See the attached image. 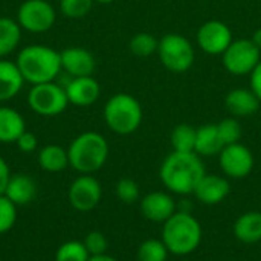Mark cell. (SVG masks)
Segmentation results:
<instances>
[{
	"mask_svg": "<svg viewBox=\"0 0 261 261\" xmlns=\"http://www.w3.org/2000/svg\"><path fill=\"white\" fill-rule=\"evenodd\" d=\"M206 174L205 165L200 156L194 151L170 153L159 170L161 180L164 187L179 196L193 194L200 179Z\"/></svg>",
	"mask_w": 261,
	"mask_h": 261,
	"instance_id": "6da1fadb",
	"label": "cell"
},
{
	"mask_svg": "<svg viewBox=\"0 0 261 261\" xmlns=\"http://www.w3.org/2000/svg\"><path fill=\"white\" fill-rule=\"evenodd\" d=\"M24 81L32 86L54 81L61 69V55L44 44H31L23 47L15 60Z\"/></svg>",
	"mask_w": 261,
	"mask_h": 261,
	"instance_id": "7a4b0ae2",
	"label": "cell"
},
{
	"mask_svg": "<svg viewBox=\"0 0 261 261\" xmlns=\"http://www.w3.org/2000/svg\"><path fill=\"white\" fill-rule=\"evenodd\" d=\"M162 242L173 255L184 257L193 254L202 243L200 222L191 213L176 211L164 222Z\"/></svg>",
	"mask_w": 261,
	"mask_h": 261,
	"instance_id": "3957f363",
	"label": "cell"
},
{
	"mask_svg": "<svg viewBox=\"0 0 261 261\" xmlns=\"http://www.w3.org/2000/svg\"><path fill=\"white\" fill-rule=\"evenodd\" d=\"M69 165L81 174H93L101 170L109 158V144L96 132L78 135L67 148Z\"/></svg>",
	"mask_w": 261,
	"mask_h": 261,
	"instance_id": "277c9868",
	"label": "cell"
},
{
	"mask_svg": "<svg viewBox=\"0 0 261 261\" xmlns=\"http://www.w3.org/2000/svg\"><path fill=\"white\" fill-rule=\"evenodd\" d=\"M107 127L121 136L135 133L142 122V107L130 93H116L109 98L104 107Z\"/></svg>",
	"mask_w": 261,
	"mask_h": 261,
	"instance_id": "5b68a950",
	"label": "cell"
},
{
	"mask_svg": "<svg viewBox=\"0 0 261 261\" xmlns=\"http://www.w3.org/2000/svg\"><path fill=\"white\" fill-rule=\"evenodd\" d=\"M158 55L162 66L173 73L190 70L196 60V52L190 40L176 32L167 34L159 40Z\"/></svg>",
	"mask_w": 261,
	"mask_h": 261,
	"instance_id": "8992f818",
	"label": "cell"
},
{
	"mask_svg": "<svg viewBox=\"0 0 261 261\" xmlns=\"http://www.w3.org/2000/svg\"><path fill=\"white\" fill-rule=\"evenodd\" d=\"M28 106L32 112L41 116H57L66 110L69 99L64 87L49 81L35 84L28 93Z\"/></svg>",
	"mask_w": 261,
	"mask_h": 261,
	"instance_id": "52a82bcc",
	"label": "cell"
},
{
	"mask_svg": "<svg viewBox=\"0 0 261 261\" xmlns=\"http://www.w3.org/2000/svg\"><path fill=\"white\" fill-rule=\"evenodd\" d=\"M222 61L225 69L231 75H251L261 61V50L249 38H239L232 41L229 47L223 52Z\"/></svg>",
	"mask_w": 261,
	"mask_h": 261,
	"instance_id": "ba28073f",
	"label": "cell"
},
{
	"mask_svg": "<svg viewBox=\"0 0 261 261\" xmlns=\"http://www.w3.org/2000/svg\"><path fill=\"white\" fill-rule=\"evenodd\" d=\"M57 18L54 6L46 0H26L17 11V23L21 29L34 34L49 31Z\"/></svg>",
	"mask_w": 261,
	"mask_h": 261,
	"instance_id": "9c48e42d",
	"label": "cell"
},
{
	"mask_svg": "<svg viewBox=\"0 0 261 261\" xmlns=\"http://www.w3.org/2000/svg\"><path fill=\"white\" fill-rule=\"evenodd\" d=\"M254 164L255 161L252 151L240 142L225 145L219 153L220 170L231 179H245L251 174Z\"/></svg>",
	"mask_w": 261,
	"mask_h": 261,
	"instance_id": "30bf717a",
	"label": "cell"
},
{
	"mask_svg": "<svg viewBox=\"0 0 261 261\" xmlns=\"http://www.w3.org/2000/svg\"><path fill=\"white\" fill-rule=\"evenodd\" d=\"M69 203L81 213L92 211L98 206L102 197L101 184L92 174H81L69 187Z\"/></svg>",
	"mask_w": 261,
	"mask_h": 261,
	"instance_id": "8fae6325",
	"label": "cell"
},
{
	"mask_svg": "<svg viewBox=\"0 0 261 261\" xmlns=\"http://www.w3.org/2000/svg\"><path fill=\"white\" fill-rule=\"evenodd\" d=\"M232 41V31L220 20H208L197 31V44L208 55H223Z\"/></svg>",
	"mask_w": 261,
	"mask_h": 261,
	"instance_id": "7c38bea8",
	"label": "cell"
},
{
	"mask_svg": "<svg viewBox=\"0 0 261 261\" xmlns=\"http://www.w3.org/2000/svg\"><path fill=\"white\" fill-rule=\"evenodd\" d=\"M177 211L176 200L171 194L164 191H153L142 197L141 200V213L142 216L154 223L167 222Z\"/></svg>",
	"mask_w": 261,
	"mask_h": 261,
	"instance_id": "4fadbf2b",
	"label": "cell"
},
{
	"mask_svg": "<svg viewBox=\"0 0 261 261\" xmlns=\"http://www.w3.org/2000/svg\"><path fill=\"white\" fill-rule=\"evenodd\" d=\"M66 95L69 99V104H73L76 107H87L96 102V99L101 95L99 83L93 76H76L72 78L66 87Z\"/></svg>",
	"mask_w": 261,
	"mask_h": 261,
	"instance_id": "5bb4252c",
	"label": "cell"
},
{
	"mask_svg": "<svg viewBox=\"0 0 261 261\" xmlns=\"http://www.w3.org/2000/svg\"><path fill=\"white\" fill-rule=\"evenodd\" d=\"M61 55V69L66 70L72 78L92 76L96 69L95 57L84 47H67Z\"/></svg>",
	"mask_w": 261,
	"mask_h": 261,
	"instance_id": "9a60e30c",
	"label": "cell"
},
{
	"mask_svg": "<svg viewBox=\"0 0 261 261\" xmlns=\"http://www.w3.org/2000/svg\"><path fill=\"white\" fill-rule=\"evenodd\" d=\"M231 191V185L226 177L219 174H205L194 190L196 199L203 205H219Z\"/></svg>",
	"mask_w": 261,
	"mask_h": 261,
	"instance_id": "2e32d148",
	"label": "cell"
},
{
	"mask_svg": "<svg viewBox=\"0 0 261 261\" xmlns=\"http://www.w3.org/2000/svg\"><path fill=\"white\" fill-rule=\"evenodd\" d=\"M225 106L234 118L252 116L260 110L261 101L251 89H232L225 96Z\"/></svg>",
	"mask_w": 261,
	"mask_h": 261,
	"instance_id": "e0dca14e",
	"label": "cell"
},
{
	"mask_svg": "<svg viewBox=\"0 0 261 261\" xmlns=\"http://www.w3.org/2000/svg\"><path fill=\"white\" fill-rule=\"evenodd\" d=\"M3 194L17 206H23L35 199L37 184L29 174H23V173L11 174Z\"/></svg>",
	"mask_w": 261,
	"mask_h": 261,
	"instance_id": "ac0fdd59",
	"label": "cell"
},
{
	"mask_svg": "<svg viewBox=\"0 0 261 261\" xmlns=\"http://www.w3.org/2000/svg\"><path fill=\"white\" fill-rule=\"evenodd\" d=\"M24 78L18 66L12 61L0 58V102H6L15 98L21 87Z\"/></svg>",
	"mask_w": 261,
	"mask_h": 261,
	"instance_id": "d6986e66",
	"label": "cell"
},
{
	"mask_svg": "<svg viewBox=\"0 0 261 261\" xmlns=\"http://www.w3.org/2000/svg\"><path fill=\"white\" fill-rule=\"evenodd\" d=\"M234 236L239 242L255 245L261 242V213L249 211L242 214L234 223Z\"/></svg>",
	"mask_w": 261,
	"mask_h": 261,
	"instance_id": "ffe728a7",
	"label": "cell"
},
{
	"mask_svg": "<svg viewBox=\"0 0 261 261\" xmlns=\"http://www.w3.org/2000/svg\"><path fill=\"white\" fill-rule=\"evenodd\" d=\"M26 132L24 118L11 107H0V142H15Z\"/></svg>",
	"mask_w": 261,
	"mask_h": 261,
	"instance_id": "44dd1931",
	"label": "cell"
},
{
	"mask_svg": "<svg viewBox=\"0 0 261 261\" xmlns=\"http://www.w3.org/2000/svg\"><path fill=\"white\" fill-rule=\"evenodd\" d=\"M223 142L220 139L217 124H205L197 128L194 153L202 156H216L223 150Z\"/></svg>",
	"mask_w": 261,
	"mask_h": 261,
	"instance_id": "7402d4cb",
	"label": "cell"
},
{
	"mask_svg": "<svg viewBox=\"0 0 261 261\" xmlns=\"http://www.w3.org/2000/svg\"><path fill=\"white\" fill-rule=\"evenodd\" d=\"M38 164L41 170L47 173H60L69 167V156L67 150L60 145L50 144L40 150L38 153Z\"/></svg>",
	"mask_w": 261,
	"mask_h": 261,
	"instance_id": "603a6c76",
	"label": "cell"
},
{
	"mask_svg": "<svg viewBox=\"0 0 261 261\" xmlns=\"http://www.w3.org/2000/svg\"><path fill=\"white\" fill-rule=\"evenodd\" d=\"M21 40V28L17 20L0 17V58L14 52Z\"/></svg>",
	"mask_w": 261,
	"mask_h": 261,
	"instance_id": "cb8c5ba5",
	"label": "cell"
},
{
	"mask_svg": "<svg viewBox=\"0 0 261 261\" xmlns=\"http://www.w3.org/2000/svg\"><path fill=\"white\" fill-rule=\"evenodd\" d=\"M196 135L197 128H194L190 124H179L173 128L170 142L173 147V151L180 153H191L196 147Z\"/></svg>",
	"mask_w": 261,
	"mask_h": 261,
	"instance_id": "d4e9b609",
	"label": "cell"
},
{
	"mask_svg": "<svg viewBox=\"0 0 261 261\" xmlns=\"http://www.w3.org/2000/svg\"><path fill=\"white\" fill-rule=\"evenodd\" d=\"M158 46H159V40H156L154 35H151L150 32H139L133 35L128 43L132 54L141 58L158 54Z\"/></svg>",
	"mask_w": 261,
	"mask_h": 261,
	"instance_id": "484cf974",
	"label": "cell"
},
{
	"mask_svg": "<svg viewBox=\"0 0 261 261\" xmlns=\"http://www.w3.org/2000/svg\"><path fill=\"white\" fill-rule=\"evenodd\" d=\"M168 254L162 240L150 239L142 242L138 248V261H167Z\"/></svg>",
	"mask_w": 261,
	"mask_h": 261,
	"instance_id": "4316f807",
	"label": "cell"
},
{
	"mask_svg": "<svg viewBox=\"0 0 261 261\" xmlns=\"http://www.w3.org/2000/svg\"><path fill=\"white\" fill-rule=\"evenodd\" d=\"M89 258L90 255L84 243L76 240L63 243L55 252V261H87Z\"/></svg>",
	"mask_w": 261,
	"mask_h": 261,
	"instance_id": "83f0119b",
	"label": "cell"
},
{
	"mask_svg": "<svg viewBox=\"0 0 261 261\" xmlns=\"http://www.w3.org/2000/svg\"><path fill=\"white\" fill-rule=\"evenodd\" d=\"M217 130L220 135V139L223 142V145H231L236 142H240L243 130L240 122L237 121V118H225L217 124Z\"/></svg>",
	"mask_w": 261,
	"mask_h": 261,
	"instance_id": "f1b7e54d",
	"label": "cell"
},
{
	"mask_svg": "<svg viewBox=\"0 0 261 261\" xmlns=\"http://www.w3.org/2000/svg\"><path fill=\"white\" fill-rule=\"evenodd\" d=\"M17 220V205L12 203L5 194H0V234L12 229Z\"/></svg>",
	"mask_w": 261,
	"mask_h": 261,
	"instance_id": "f546056e",
	"label": "cell"
},
{
	"mask_svg": "<svg viewBox=\"0 0 261 261\" xmlns=\"http://www.w3.org/2000/svg\"><path fill=\"white\" fill-rule=\"evenodd\" d=\"M95 0H60V9L63 15L69 18H81L87 15Z\"/></svg>",
	"mask_w": 261,
	"mask_h": 261,
	"instance_id": "4dcf8cb0",
	"label": "cell"
},
{
	"mask_svg": "<svg viewBox=\"0 0 261 261\" xmlns=\"http://www.w3.org/2000/svg\"><path fill=\"white\" fill-rule=\"evenodd\" d=\"M116 196L121 202L132 205L139 199V185L133 179L124 177L116 184Z\"/></svg>",
	"mask_w": 261,
	"mask_h": 261,
	"instance_id": "1f68e13d",
	"label": "cell"
},
{
	"mask_svg": "<svg viewBox=\"0 0 261 261\" xmlns=\"http://www.w3.org/2000/svg\"><path fill=\"white\" fill-rule=\"evenodd\" d=\"M84 246L89 252V255H102L107 254V248H109V242L106 239V236L99 231H92L86 236L84 239Z\"/></svg>",
	"mask_w": 261,
	"mask_h": 261,
	"instance_id": "d6a6232c",
	"label": "cell"
},
{
	"mask_svg": "<svg viewBox=\"0 0 261 261\" xmlns=\"http://www.w3.org/2000/svg\"><path fill=\"white\" fill-rule=\"evenodd\" d=\"M15 144H17V148L20 151H23V153H32L37 148L38 141H37V138H35L34 133L24 132V133L20 135V138L15 141Z\"/></svg>",
	"mask_w": 261,
	"mask_h": 261,
	"instance_id": "836d02e7",
	"label": "cell"
},
{
	"mask_svg": "<svg viewBox=\"0 0 261 261\" xmlns=\"http://www.w3.org/2000/svg\"><path fill=\"white\" fill-rule=\"evenodd\" d=\"M251 90L257 95V98L261 101V61L251 73Z\"/></svg>",
	"mask_w": 261,
	"mask_h": 261,
	"instance_id": "e575fe53",
	"label": "cell"
},
{
	"mask_svg": "<svg viewBox=\"0 0 261 261\" xmlns=\"http://www.w3.org/2000/svg\"><path fill=\"white\" fill-rule=\"evenodd\" d=\"M11 177V171H9V167L6 164V161L0 156V194L5 193V188L8 185V180Z\"/></svg>",
	"mask_w": 261,
	"mask_h": 261,
	"instance_id": "d590c367",
	"label": "cell"
},
{
	"mask_svg": "<svg viewBox=\"0 0 261 261\" xmlns=\"http://www.w3.org/2000/svg\"><path fill=\"white\" fill-rule=\"evenodd\" d=\"M177 211H184V213H191L193 211V203L190 200H182L180 205L177 206Z\"/></svg>",
	"mask_w": 261,
	"mask_h": 261,
	"instance_id": "8d00e7d4",
	"label": "cell"
},
{
	"mask_svg": "<svg viewBox=\"0 0 261 261\" xmlns=\"http://www.w3.org/2000/svg\"><path fill=\"white\" fill-rule=\"evenodd\" d=\"M87 261H118L115 257L112 255H107V254H102V255H92Z\"/></svg>",
	"mask_w": 261,
	"mask_h": 261,
	"instance_id": "74e56055",
	"label": "cell"
},
{
	"mask_svg": "<svg viewBox=\"0 0 261 261\" xmlns=\"http://www.w3.org/2000/svg\"><path fill=\"white\" fill-rule=\"evenodd\" d=\"M251 41L258 47L261 50V28H258L254 34H252V37H251Z\"/></svg>",
	"mask_w": 261,
	"mask_h": 261,
	"instance_id": "f35d334b",
	"label": "cell"
},
{
	"mask_svg": "<svg viewBox=\"0 0 261 261\" xmlns=\"http://www.w3.org/2000/svg\"><path fill=\"white\" fill-rule=\"evenodd\" d=\"M96 3H102V5H109V3H113L116 0H95Z\"/></svg>",
	"mask_w": 261,
	"mask_h": 261,
	"instance_id": "ab89813d",
	"label": "cell"
}]
</instances>
